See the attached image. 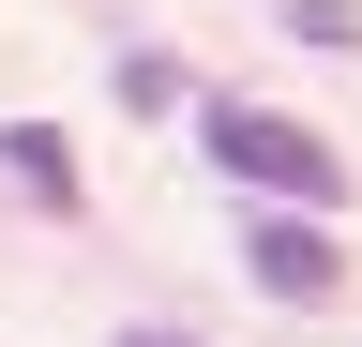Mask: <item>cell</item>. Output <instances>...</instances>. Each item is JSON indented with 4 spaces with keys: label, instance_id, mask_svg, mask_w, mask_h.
<instances>
[{
    "label": "cell",
    "instance_id": "6da1fadb",
    "mask_svg": "<svg viewBox=\"0 0 362 347\" xmlns=\"http://www.w3.org/2000/svg\"><path fill=\"white\" fill-rule=\"evenodd\" d=\"M197 136H211V166H226V182H257L272 211H317V227L347 211V151L317 136V121H287V106H211Z\"/></svg>",
    "mask_w": 362,
    "mask_h": 347
},
{
    "label": "cell",
    "instance_id": "277c9868",
    "mask_svg": "<svg viewBox=\"0 0 362 347\" xmlns=\"http://www.w3.org/2000/svg\"><path fill=\"white\" fill-rule=\"evenodd\" d=\"M121 347H197V332H121Z\"/></svg>",
    "mask_w": 362,
    "mask_h": 347
},
{
    "label": "cell",
    "instance_id": "7a4b0ae2",
    "mask_svg": "<svg viewBox=\"0 0 362 347\" xmlns=\"http://www.w3.org/2000/svg\"><path fill=\"white\" fill-rule=\"evenodd\" d=\"M242 272H257L272 302H332V287H347V242L317 227V211H257V227H242Z\"/></svg>",
    "mask_w": 362,
    "mask_h": 347
},
{
    "label": "cell",
    "instance_id": "3957f363",
    "mask_svg": "<svg viewBox=\"0 0 362 347\" xmlns=\"http://www.w3.org/2000/svg\"><path fill=\"white\" fill-rule=\"evenodd\" d=\"M0 166H16V182H30L45 211H76V151L45 136V121H0Z\"/></svg>",
    "mask_w": 362,
    "mask_h": 347
}]
</instances>
